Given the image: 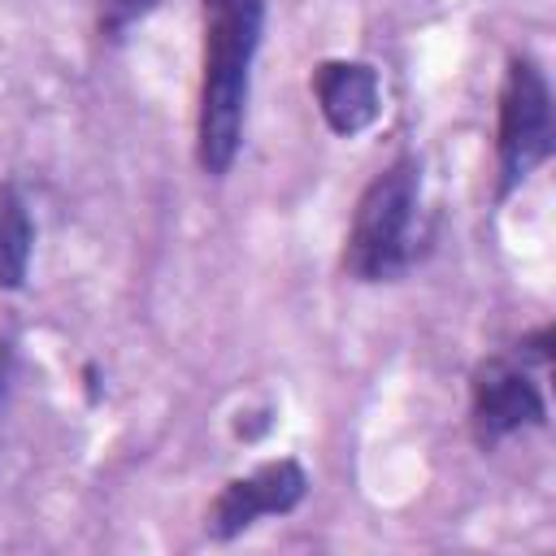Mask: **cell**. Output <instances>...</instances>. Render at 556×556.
Here are the masks:
<instances>
[{
	"label": "cell",
	"instance_id": "1",
	"mask_svg": "<svg viewBox=\"0 0 556 556\" xmlns=\"http://www.w3.org/2000/svg\"><path fill=\"white\" fill-rule=\"evenodd\" d=\"M261 30H265V0L204 4V74H200L195 161L208 178H222L239 156Z\"/></svg>",
	"mask_w": 556,
	"mask_h": 556
},
{
	"label": "cell",
	"instance_id": "2",
	"mask_svg": "<svg viewBox=\"0 0 556 556\" xmlns=\"http://www.w3.org/2000/svg\"><path fill=\"white\" fill-rule=\"evenodd\" d=\"M417 200H421V165L408 152L395 156L382 174H374V182L361 191L343 239V269L356 282H391L413 265Z\"/></svg>",
	"mask_w": 556,
	"mask_h": 556
},
{
	"label": "cell",
	"instance_id": "3",
	"mask_svg": "<svg viewBox=\"0 0 556 556\" xmlns=\"http://www.w3.org/2000/svg\"><path fill=\"white\" fill-rule=\"evenodd\" d=\"M552 156V91L530 56H513L500 83L495 195H513Z\"/></svg>",
	"mask_w": 556,
	"mask_h": 556
},
{
	"label": "cell",
	"instance_id": "4",
	"mask_svg": "<svg viewBox=\"0 0 556 556\" xmlns=\"http://www.w3.org/2000/svg\"><path fill=\"white\" fill-rule=\"evenodd\" d=\"M547 404L521 356H486L469 378V426L478 447H495L526 426H543Z\"/></svg>",
	"mask_w": 556,
	"mask_h": 556
},
{
	"label": "cell",
	"instance_id": "5",
	"mask_svg": "<svg viewBox=\"0 0 556 556\" xmlns=\"http://www.w3.org/2000/svg\"><path fill=\"white\" fill-rule=\"evenodd\" d=\"M308 491V478L295 460H265L243 478H230L222 495L208 508V534L213 539H235L261 517H282L291 513Z\"/></svg>",
	"mask_w": 556,
	"mask_h": 556
},
{
	"label": "cell",
	"instance_id": "6",
	"mask_svg": "<svg viewBox=\"0 0 556 556\" xmlns=\"http://www.w3.org/2000/svg\"><path fill=\"white\" fill-rule=\"evenodd\" d=\"M313 96L326 126L343 139L374 126L382 109V83L369 61H321L313 70Z\"/></svg>",
	"mask_w": 556,
	"mask_h": 556
},
{
	"label": "cell",
	"instance_id": "7",
	"mask_svg": "<svg viewBox=\"0 0 556 556\" xmlns=\"http://www.w3.org/2000/svg\"><path fill=\"white\" fill-rule=\"evenodd\" d=\"M30 248H35V226L22 204V195L0 182V291H17L30 269Z\"/></svg>",
	"mask_w": 556,
	"mask_h": 556
},
{
	"label": "cell",
	"instance_id": "8",
	"mask_svg": "<svg viewBox=\"0 0 556 556\" xmlns=\"http://www.w3.org/2000/svg\"><path fill=\"white\" fill-rule=\"evenodd\" d=\"M161 0H100V30H109L113 39L126 30V26H135L143 13H152ZM204 4H213V0H204Z\"/></svg>",
	"mask_w": 556,
	"mask_h": 556
}]
</instances>
